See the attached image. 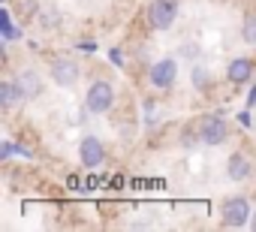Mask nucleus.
Segmentation results:
<instances>
[{"mask_svg": "<svg viewBox=\"0 0 256 232\" xmlns=\"http://www.w3.org/2000/svg\"><path fill=\"white\" fill-rule=\"evenodd\" d=\"M178 18V0H151L148 6V22L154 30H169Z\"/></svg>", "mask_w": 256, "mask_h": 232, "instance_id": "f257e3e1", "label": "nucleus"}, {"mask_svg": "<svg viewBox=\"0 0 256 232\" xmlns=\"http://www.w3.org/2000/svg\"><path fill=\"white\" fill-rule=\"evenodd\" d=\"M112 102H114V90H112V84H108V82H94V84L88 88L84 106H88V112H90V114H102V112H108V108H112Z\"/></svg>", "mask_w": 256, "mask_h": 232, "instance_id": "f03ea898", "label": "nucleus"}, {"mask_svg": "<svg viewBox=\"0 0 256 232\" xmlns=\"http://www.w3.org/2000/svg\"><path fill=\"white\" fill-rule=\"evenodd\" d=\"M220 214H223V226H232V229L250 223V217H253V214H250V202H247L244 196H232V199H226L223 208H220Z\"/></svg>", "mask_w": 256, "mask_h": 232, "instance_id": "7ed1b4c3", "label": "nucleus"}, {"mask_svg": "<svg viewBox=\"0 0 256 232\" xmlns=\"http://www.w3.org/2000/svg\"><path fill=\"white\" fill-rule=\"evenodd\" d=\"M199 139L205 145H223L229 139V127L223 118H217V114H205V118L199 121Z\"/></svg>", "mask_w": 256, "mask_h": 232, "instance_id": "20e7f679", "label": "nucleus"}, {"mask_svg": "<svg viewBox=\"0 0 256 232\" xmlns=\"http://www.w3.org/2000/svg\"><path fill=\"white\" fill-rule=\"evenodd\" d=\"M148 78H151V84H154V88L169 90V88L175 84V78H178V64H175L172 58H163V60H157V64H154V70L148 72Z\"/></svg>", "mask_w": 256, "mask_h": 232, "instance_id": "39448f33", "label": "nucleus"}, {"mask_svg": "<svg viewBox=\"0 0 256 232\" xmlns=\"http://www.w3.org/2000/svg\"><path fill=\"white\" fill-rule=\"evenodd\" d=\"M78 157H82V163H84L88 169H96V166H102V160H106L102 142H100L96 136H84V139L78 142Z\"/></svg>", "mask_w": 256, "mask_h": 232, "instance_id": "423d86ee", "label": "nucleus"}, {"mask_svg": "<svg viewBox=\"0 0 256 232\" xmlns=\"http://www.w3.org/2000/svg\"><path fill=\"white\" fill-rule=\"evenodd\" d=\"M48 76L54 78V84H60V88H72L76 82H78V66L72 64V60H54L52 66H48Z\"/></svg>", "mask_w": 256, "mask_h": 232, "instance_id": "0eeeda50", "label": "nucleus"}, {"mask_svg": "<svg viewBox=\"0 0 256 232\" xmlns=\"http://www.w3.org/2000/svg\"><path fill=\"white\" fill-rule=\"evenodd\" d=\"M250 172H253V166H250V157H247V154L238 151V154L229 157V163H226V175H229L232 181H247Z\"/></svg>", "mask_w": 256, "mask_h": 232, "instance_id": "6e6552de", "label": "nucleus"}, {"mask_svg": "<svg viewBox=\"0 0 256 232\" xmlns=\"http://www.w3.org/2000/svg\"><path fill=\"white\" fill-rule=\"evenodd\" d=\"M250 76H253V60H250V58H235V60L229 64V70H226V78H229L232 84H244Z\"/></svg>", "mask_w": 256, "mask_h": 232, "instance_id": "1a4fd4ad", "label": "nucleus"}, {"mask_svg": "<svg viewBox=\"0 0 256 232\" xmlns=\"http://www.w3.org/2000/svg\"><path fill=\"white\" fill-rule=\"evenodd\" d=\"M18 88H22V96H40L42 94V82H40V76L34 72V70H24L22 76H18V82H16Z\"/></svg>", "mask_w": 256, "mask_h": 232, "instance_id": "9d476101", "label": "nucleus"}, {"mask_svg": "<svg viewBox=\"0 0 256 232\" xmlns=\"http://www.w3.org/2000/svg\"><path fill=\"white\" fill-rule=\"evenodd\" d=\"M18 100H24V96H22V88H18L16 82H0V106L10 108V106H16Z\"/></svg>", "mask_w": 256, "mask_h": 232, "instance_id": "9b49d317", "label": "nucleus"}, {"mask_svg": "<svg viewBox=\"0 0 256 232\" xmlns=\"http://www.w3.org/2000/svg\"><path fill=\"white\" fill-rule=\"evenodd\" d=\"M241 36H244V42L256 46V16H247V18H244V24H241Z\"/></svg>", "mask_w": 256, "mask_h": 232, "instance_id": "f8f14e48", "label": "nucleus"}, {"mask_svg": "<svg viewBox=\"0 0 256 232\" xmlns=\"http://www.w3.org/2000/svg\"><path fill=\"white\" fill-rule=\"evenodd\" d=\"M250 229H256V211H253V217H250Z\"/></svg>", "mask_w": 256, "mask_h": 232, "instance_id": "ddd939ff", "label": "nucleus"}]
</instances>
